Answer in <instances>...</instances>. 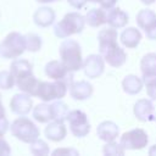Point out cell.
Listing matches in <instances>:
<instances>
[{
  "label": "cell",
  "instance_id": "obj_24",
  "mask_svg": "<svg viewBox=\"0 0 156 156\" xmlns=\"http://www.w3.org/2000/svg\"><path fill=\"white\" fill-rule=\"evenodd\" d=\"M33 117L39 123H49L50 121H52L51 106L45 102L37 105L33 108Z\"/></svg>",
  "mask_w": 156,
  "mask_h": 156
},
{
  "label": "cell",
  "instance_id": "obj_3",
  "mask_svg": "<svg viewBox=\"0 0 156 156\" xmlns=\"http://www.w3.org/2000/svg\"><path fill=\"white\" fill-rule=\"evenodd\" d=\"M84 27L85 17L83 15L79 12H68L54 26V34L60 39H65L71 35L82 33Z\"/></svg>",
  "mask_w": 156,
  "mask_h": 156
},
{
  "label": "cell",
  "instance_id": "obj_37",
  "mask_svg": "<svg viewBox=\"0 0 156 156\" xmlns=\"http://www.w3.org/2000/svg\"><path fill=\"white\" fill-rule=\"evenodd\" d=\"M149 155H150V156H156V144L152 145V146L149 149Z\"/></svg>",
  "mask_w": 156,
  "mask_h": 156
},
{
  "label": "cell",
  "instance_id": "obj_16",
  "mask_svg": "<svg viewBox=\"0 0 156 156\" xmlns=\"http://www.w3.org/2000/svg\"><path fill=\"white\" fill-rule=\"evenodd\" d=\"M96 134L101 140H104L105 143H108V141H113L117 139V136L119 134V129L115 122L104 121L98 126Z\"/></svg>",
  "mask_w": 156,
  "mask_h": 156
},
{
  "label": "cell",
  "instance_id": "obj_32",
  "mask_svg": "<svg viewBox=\"0 0 156 156\" xmlns=\"http://www.w3.org/2000/svg\"><path fill=\"white\" fill-rule=\"evenodd\" d=\"M79 152L73 149V147H62V149H56L52 151V155H73L77 156Z\"/></svg>",
  "mask_w": 156,
  "mask_h": 156
},
{
  "label": "cell",
  "instance_id": "obj_34",
  "mask_svg": "<svg viewBox=\"0 0 156 156\" xmlns=\"http://www.w3.org/2000/svg\"><path fill=\"white\" fill-rule=\"evenodd\" d=\"M9 128H10V124L6 116H0V135H5Z\"/></svg>",
  "mask_w": 156,
  "mask_h": 156
},
{
  "label": "cell",
  "instance_id": "obj_18",
  "mask_svg": "<svg viewBox=\"0 0 156 156\" xmlns=\"http://www.w3.org/2000/svg\"><path fill=\"white\" fill-rule=\"evenodd\" d=\"M55 18H56V13L55 11L49 7V6H43V7H39L34 15H33V21L37 26L41 27V28H46L49 26H51L54 22H55Z\"/></svg>",
  "mask_w": 156,
  "mask_h": 156
},
{
  "label": "cell",
  "instance_id": "obj_22",
  "mask_svg": "<svg viewBox=\"0 0 156 156\" xmlns=\"http://www.w3.org/2000/svg\"><path fill=\"white\" fill-rule=\"evenodd\" d=\"M144 87V82L141 78H139L135 74H128L123 78L122 80V88L124 90V93L129 94V95H136L141 91Z\"/></svg>",
  "mask_w": 156,
  "mask_h": 156
},
{
  "label": "cell",
  "instance_id": "obj_23",
  "mask_svg": "<svg viewBox=\"0 0 156 156\" xmlns=\"http://www.w3.org/2000/svg\"><path fill=\"white\" fill-rule=\"evenodd\" d=\"M10 71H11L12 76L16 79V78H18L21 76L32 73L33 72V66H32V63L28 60H24V58H15L13 62L11 63V66H10Z\"/></svg>",
  "mask_w": 156,
  "mask_h": 156
},
{
  "label": "cell",
  "instance_id": "obj_4",
  "mask_svg": "<svg viewBox=\"0 0 156 156\" xmlns=\"http://www.w3.org/2000/svg\"><path fill=\"white\" fill-rule=\"evenodd\" d=\"M10 130H11V134L13 136H16L18 140H21L23 143H27V144L33 143L40 135V130L35 126V123L32 119H29L28 117H24V116L17 117L11 123Z\"/></svg>",
  "mask_w": 156,
  "mask_h": 156
},
{
  "label": "cell",
  "instance_id": "obj_27",
  "mask_svg": "<svg viewBox=\"0 0 156 156\" xmlns=\"http://www.w3.org/2000/svg\"><path fill=\"white\" fill-rule=\"evenodd\" d=\"M24 39H26V50L30 51V52H35V51H39L41 49V38L35 34V33H28L24 35Z\"/></svg>",
  "mask_w": 156,
  "mask_h": 156
},
{
  "label": "cell",
  "instance_id": "obj_8",
  "mask_svg": "<svg viewBox=\"0 0 156 156\" xmlns=\"http://www.w3.org/2000/svg\"><path fill=\"white\" fill-rule=\"evenodd\" d=\"M121 145L124 150H141L149 143L147 133L141 128H134L122 134Z\"/></svg>",
  "mask_w": 156,
  "mask_h": 156
},
{
  "label": "cell",
  "instance_id": "obj_20",
  "mask_svg": "<svg viewBox=\"0 0 156 156\" xmlns=\"http://www.w3.org/2000/svg\"><path fill=\"white\" fill-rule=\"evenodd\" d=\"M85 23H88V26L94 27V28L106 24L107 23V10L102 7L90 9L85 15Z\"/></svg>",
  "mask_w": 156,
  "mask_h": 156
},
{
  "label": "cell",
  "instance_id": "obj_38",
  "mask_svg": "<svg viewBox=\"0 0 156 156\" xmlns=\"http://www.w3.org/2000/svg\"><path fill=\"white\" fill-rule=\"evenodd\" d=\"M0 116H6V112H5V107L1 102V94H0Z\"/></svg>",
  "mask_w": 156,
  "mask_h": 156
},
{
  "label": "cell",
  "instance_id": "obj_13",
  "mask_svg": "<svg viewBox=\"0 0 156 156\" xmlns=\"http://www.w3.org/2000/svg\"><path fill=\"white\" fill-rule=\"evenodd\" d=\"M134 116L141 122L155 121V107L149 99H139L133 107Z\"/></svg>",
  "mask_w": 156,
  "mask_h": 156
},
{
  "label": "cell",
  "instance_id": "obj_7",
  "mask_svg": "<svg viewBox=\"0 0 156 156\" xmlns=\"http://www.w3.org/2000/svg\"><path fill=\"white\" fill-rule=\"evenodd\" d=\"M71 133L77 138L87 136L90 132V123L85 112L80 110H72L68 112L67 119Z\"/></svg>",
  "mask_w": 156,
  "mask_h": 156
},
{
  "label": "cell",
  "instance_id": "obj_6",
  "mask_svg": "<svg viewBox=\"0 0 156 156\" xmlns=\"http://www.w3.org/2000/svg\"><path fill=\"white\" fill-rule=\"evenodd\" d=\"M26 51V39L18 32L9 33L0 43V56L15 60Z\"/></svg>",
  "mask_w": 156,
  "mask_h": 156
},
{
  "label": "cell",
  "instance_id": "obj_11",
  "mask_svg": "<svg viewBox=\"0 0 156 156\" xmlns=\"http://www.w3.org/2000/svg\"><path fill=\"white\" fill-rule=\"evenodd\" d=\"M45 74L51 78L52 80H58V79H66L68 80L69 83L73 82L72 79V76L67 67L63 65L62 61H58V60H52V61H49L46 65H45Z\"/></svg>",
  "mask_w": 156,
  "mask_h": 156
},
{
  "label": "cell",
  "instance_id": "obj_21",
  "mask_svg": "<svg viewBox=\"0 0 156 156\" xmlns=\"http://www.w3.org/2000/svg\"><path fill=\"white\" fill-rule=\"evenodd\" d=\"M141 40V33L135 27H128L121 33V43L127 49H134Z\"/></svg>",
  "mask_w": 156,
  "mask_h": 156
},
{
  "label": "cell",
  "instance_id": "obj_26",
  "mask_svg": "<svg viewBox=\"0 0 156 156\" xmlns=\"http://www.w3.org/2000/svg\"><path fill=\"white\" fill-rule=\"evenodd\" d=\"M51 115H52V121H60V122H65L67 119L68 116V106L66 102L60 100H56L55 102H52L51 105Z\"/></svg>",
  "mask_w": 156,
  "mask_h": 156
},
{
  "label": "cell",
  "instance_id": "obj_5",
  "mask_svg": "<svg viewBox=\"0 0 156 156\" xmlns=\"http://www.w3.org/2000/svg\"><path fill=\"white\" fill-rule=\"evenodd\" d=\"M69 84L71 83L66 79H58L54 82L40 80L35 96L39 98L44 102H49L52 100H60L67 94Z\"/></svg>",
  "mask_w": 156,
  "mask_h": 156
},
{
  "label": "cell",
  "instance_id": "obj_36",
  "mask_svg": "<svg viewBox=\"0 0 156 156\" xmlns=\"http://www.w3.org/2000/svg\"><path fill=\"white\" fill-rule=\"evenodd\" d=\"M67 2L72 6V7H74V9H82L85 4H87V0H67Z\"/></svg>",
  "mask_w": 156,
  "mask_h": 156
},
{
  "label": "cell",
  "instance_id": "obj_40",
  "mask_svg": "<svg viewBox=\"0 0 156 156\" xmlns=\"http://www.w3.org/2000/svg\"><path fill=\"white\" fill-rule=\"evenodd\" d=\"M143 4H145V5H152L156 0H140Z\"/></svg>",
  "mask_w": 156,
  "mask_h": 156
},
{
  "label": "cell",
  "instance_id": "obj_29",
  "mask_svg": "<svg viewBox=\"0 0 156 156\" xmlns=\"http://www.w3.org/2000/svg\"><path fill=\"white\" fill-rule=\"evenodd\" d=\"M102 152L105 155H108V156H117V155H124V147L119 144H117L115 140L113 141H108L104 145V149H102Z\"/></svg>",
  "mask_w": 156,
  "mask_h": 156
},
{
  "label": "cell",
  "instance_id": "obj_25",
  "mask_svg": "<svg viewBox=\"0 0 156 156\" xmlns=\"http://www.w3.org/2000/svg\"><path fill=\"white\" fill-rule=\"evenodd\" d=\"M140 69H141L143 77L156 74V54L155 52H149L143 56L140 61Z\"/></svg>",
  "mask_w": 156,
  "mask_h": 156
},
{
  "label": "cell",
  "instance_id": "obj_17",
  "mask_svg": "<svg viewBox=\"0 0 156 156\" xmlns=\"http://www.w3.org/2000/svg\"><path fill=\"white\" fill-rule=\"evenodd\" d=\"M45 136L51 141H62L67 135V128L63 122L60 121H52L50 122L44 130Z\"/></svg>",
  "mask_w": 156,
  "mask_h": 156
},
{
  "label": "cell",
  "instance_id": "obj_35",
  "mask_svg": "<svg viewBox=\"0 0 156 156\" xmlns=\"http://www.w3.org/2000/svg\"><path fill=\"white\" fill-rule=\"evenodd\" d=\"M98 4L100 5V7H102L105 10H110V9H112V7L116 6L117 0H99Z\"/></svg>",
  "mask_w": 156,
  "mask_h": 156
},
{
  "label": "cell",
  "instance_id": "obj_42",
  "mask_svg": "<svg viewBox=\"0 0 156 156\" xmlns=\"http://www.w3.org/2000/svg\"><path fill=\"white\" fill-rule=\"evenodd\" d=\"M155 121H156V113H155Z\"/></svg>",
  "mask_w": 156,
  "mask_h": 156
},
{
  "label": "cell",
  "instance_id": "obj_2",
  "mask_svg": "<svg viewBox=\"0 0 156 156\" xmlns=\"http://www.w3.org/2000/svg\"><path fill=\"white\" fill-rule=\"evenodd\" d=\"M61 61L67 67L69 72H77L83 67V57L82 49L77 40L74 39H65L58 49Z\"/></svg>",
  "mask_w": 156,
  "mask_h": 156
},
{
  "label": "cell",
  "instance_id": "obj_31",
  "mask_svg": "<svg viewBox=\"0 0 156 156\" xmlns=\"http://www.w3.org/2000/svg\"><path fill=\"white\" fill-rule=\"evenodd\" d=\"M13 85H16V82L11 71H0V89L9 90Z\"/></svg>",
  "mask_w": 156,
  "mask_h": 156
},
{
  "label": "cell",
  "instance_id": "obj_12",
  "mask_svg": "<svg viewBox=\"0 0 156 156\" xmlns=\"http://www.w3.org/2000/svg\"><path fill=\"white\" fill-rule=\"evenodd\" d=\"M11 111L18 116H26L33 107V100L29 94L27 93H18L15 94L10 101Z\"/></svg>",
  "mask_w": 156,
  "mask_h": 156
},
{
  "label": "cell",
  "instance_id": "obj_10",
  "mask_svg": "<svg viewBox=\"0 0 156 156\" xmlns=\"http://www.w3.org/2000/svg\"><path fill=\"white\" fill-rule=\"evenodd\" d=\"M82 68L84 71V74L88 78L90 79L99 78L105 71V60L101 55L91 54L83 61Z\"/></svg>",
  "mask_w": 156,
  "mask_h": 156
},
{
  "label": "cell",
  "instance_id": "obj_14",
  "mask_svg": "<svg viewBox=\"0 0 156 156\" xmlns=\"http://www.w3.org/2000/svg\"><path fill=\"white\" fill-rule=\"evenodd\" d=\"M69 95L74 100H87L93 95L94 88L93 84L89 83L88 80H78V82H72L69 84Z\"/></svg>",
  "mask_w": 156,
  "mask_h": 156
},
{
  "label": "cell",
  "instance_id": "obj_41",
  "mask_svg": "<svg viewBox=\"0 0 156 156\" xmlns=\"http://www.w3.org/2000/svg\"><path fill=\"white\" fill-rule=\"evenodd\" d=\"M87 1H90V2H95V4H98V2H99V0H87Z\"/></svg>",
  "mask_w": 156,
  "mask_h": 156
},
{
  "label": "cell",
  "instance_id": "obj_15",
  "mask_svg": "<svg viewBox=\"0 0 156 156\" xmlns=\"http://www.w3.org/2000/svg\"><path fill=\"white\" fill-rule=\"evenodd\" d=\"M15 82H16L17 88L21 91L27 93L30 96H35L37 95V90H38V85H39V82L40 80L35 78V76L33 74V72L16 78Z\"/></svg>",
  "mask_w": 156,
  "mask_h": 156
},
{
  "label": "cell",
  "instance_id": "obj_39",
  "mask_svg": "<svg viewBox=\"0 0 156 156\" xmlns=\"http://www.w3.org/2000/svg\"><path fill=\"white\" fill-rule=\"evenodd\" d=\"M40 4H49V2H55V1H60V0H35Z\"/></svg>",
  "mask_w": 156,
  "mask_h": 156
},
{
  "label": "cell",
  "instance_id": "obj_30",
  "mask_svg": "<svg viewBox=\"0 0 156 156\" xmlns=\"http://www.w3.org/2000/svg\"><path fill=\"white\" fill-rule=\"evenodd\" d=\"M143 82L146 88V94L151 100H156V74L143 77Z\"/></svg>",
  "mask_w": 156,
  "mask_h": 156
},
{
  "label": "cell",
  "instance_id": "obj_28",
  "mask_svg": "<svg viewBox=\"0 0 156 156\" xmlns=\"http://www.w3.org/2000/svg\"><path fill=\"white\" fill-rule=\"evenodd\" d=\"M30 152L34 154V155H38V156H44V155H48L49 154V145L41 140V139H37L34 140L33 143H30V147H29Z\"/></svg>",
  "mask_w": 156,
  "mask_h": 156
},
{
  "label": "cell",
  "instance_id": "obj_9",
  "mask_svg": "<svg viewBox=\"0 0 156 156\" xmlns=\"http://www.w3.org/2000/svg\"><path fill=\"white\" fill-rule=\"evenodd\" d=\"M136 24L139 28L144 29L146 38L150 40L156 39V12L149 9L140 10L136 13Z\"/></svg>",
  "mask_w": 156,
  "mask_h": 156
},
{
  "label": "cell",
  "instance_id": "obj_1",
  "mask_svg": "<svg viewBox=\"0 0 156 156\" xmlns=\"http://www.w3.org/2000/svg\"><path fill=\"white\" fill-rule=\"evenodd\" d=\"M117 38L118 33L113 27L104 28L98 33L100 55L104 57L105 62L115 68L123 66L127 61V54L122 48H119Z\"/></svg>",
  "mask_w": 156,
  "mask_h": 156
},
{
  "label": "cell",
  "instance_id": "obj_19",
  "mask_svg": "<svg viewBox=\"0 0 156 156\" xmlns=\"http://www.w3.org/2000/svg\"><path fill=\"white\" fill-rule=\"evenodd\" d=\"M129 22V17L127 12H124L119 7H112L107 10V24L116 29L123 28Z\"/></svg>",
  "mask_w": 156,
  "mask_h": 156
},
{
  "label": "cell",
  "instance_id": "obj_33",
  "mask_svg": "<svg viewBox=\"0 0 156 156\" xmlns=\"http://www.w3.org/2000/svg\"><path fill=\"white\" fill-rule=\"evenodd\" d=\"M4 135H0V156H6L11 154V149L9 143L2 138Z\"/></svg>",
  "mask_w": 156,
  "mask_h": 156
}]
</instances>
